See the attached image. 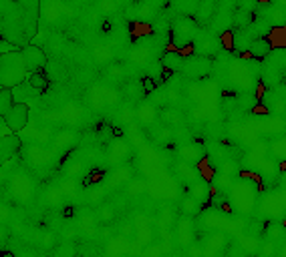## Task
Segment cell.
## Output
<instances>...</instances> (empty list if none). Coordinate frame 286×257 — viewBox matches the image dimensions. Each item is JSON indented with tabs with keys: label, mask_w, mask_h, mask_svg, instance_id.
<instances>
[{
	"label": "cell",
	"mask_w": 286,
	"mask_h": 257,
	"mask_svg": "<svg viewBox=\"0 0 286 257\" xmlns=\"http://www.w3.org/2000/svg\"><path fill=\"white\" fill-rule=\"evenodd\" d=\"M2 121L8 127V131H12V133L24 129L28 123V105L26 103H12L10 109L2 115Z\"/></svg>",
	"instance_id": "cell-5"
},
{
	"label": "cell",
	"mask_w": 286,
	"mask_h": 257,
	"mask_svg": "<svg viewBox=\"0 0 286 257\" xmlns=\"http://www.w3.org/2000/svg\"><path fill=\"white\" fill-rule=\"evenodd\" d=\"M26 83L30 85V87H34L37 91H47V87H48V78L45 76V72L43 70H32V72H26Z\"/></svg>",
	"instance_id": "cell-10"
},
{
	"label": "cell",
	"mask_w": 286,
	"mask_h": 257,
	"mask_svg": "<svg viewBox=\"0 0 286 257\" xmlns=\"http://www.w3.org/2000/svg\"><path fill=\"white\" fill-rule=\"evenodd\" d=\"M16 50H21V47H16L14 43H10L4 36H0V54H8V52H16Z\"/></svg>",
	"instance_id": "cell-13"
},
{
	"label": "cell",
	"mask_w": 286,
	"mask_h": 257,
	"mask_svg": "<svg viewBox=\"0 0 286 257\" xmlns=\"http://www.w3.org/2000/svg\"><path fill=\"white\" fill-rule=\"evenodd\" d=\"M21 58H23V65L26 72H32V70H45L47 67V54L41 47H34V45H24L21 47Z\"/></svg>",
	"instance_id": "cell-4"
},
{
	"label": "cell",
	"mask_w": 286,
	"mask_h": 257,
	"mask_svg": "<svg viewBox=\"0 0 286 257\" xmlns=\"http://www.w3.org/2000/svg\"><path fill=\"white\" fill-rule=\"evenodd\" d=\"M184 61H186V54L180 50V48H171L167 50L162 58V65L167 69V72H180L184 67Z\"/></svg>",
	"instance_id": "cell-8"
},
{
	"label": "cell",
	"mask_w": 286,
	"mask_h": 257,
	"mask_svg": "<svg viewBox=\"0 0 286 257\" xmlns=\"http://www.w3.org/2000/svg\"><path fill=\"white\" fill-rule=\"evenodd\" d=\"M145 89L147 91H153V83H149V78H145Z\"/></svg>",
	"instance_id": "cell-15"
},
{
	"label": "cell",
	"mask_w": 286,
	"mask_h": 257,
	"mask_svg": "<svg viewBox=\"0 0 286 257\" xmlns=\"http://www.w3.org/2000/svg\"><path fill=\"white\" fill-rule=\"evenodd\" d=\"M266 2H270L272 6H280V8H284L286 0H266Z\"/></svg>",
	"instance_id": "cell-14"
},
{
	"label": "cell",
	"mask_w": 286,
	"mask_h": 257,
	"mask_svg": "<svg viewBox=\"0 0 286 257\" xmlns=\"http://www.w3.org/2000/svg\"><path fill=\"white\" fill-rule=\"evenodd\" d=\"M274 48V45H272V41H270V36H260V38H254L252 41V45L248 47V50H246V54H250L252 58H264L270 50Z\"/></svg>",
	"instance_id": "cell-9"
},
{
	"label": "cell",
	"mask_w": 286,
	"mask_h": 257,
	"mask_svg": "<svg viewBox=\"0 0 286 257\" xmlns=\"http://www.w3.org/2000/svg\"><path fill=\"white\" fill-rule=\"evenodd\" d=\"M198 28H200V24L195 23V18H191L188 14L175 18V23L171 26V45H173V48L190 47Z\"/></svg>",
	"instance_id": "cell-2"
},
{
	"label": "cell",
	"mask_w": 286,
	"mask_h": 257,
	"mask_svg": "<svg viewBox=\"0 0 286 257\" xmlns=\"http://www.w3.org/2000/svg\"><path fill=\"white\" fill-rule=\"evenodd\" d=\"M212 70V61L208 56H202V54H191V56H186L184 61V67H182V72L190 78H204L208 72Z\"/></svg>",
	"instance_id": "cell-6"
},
{
	"label": "cell",
	"mask_w": 286,
	"mask_h": 257,
	"mask_svg": "<svg viewBox=\"0 0 286 257\" xmlns=\"http://www.w3.org/2000/svg\"><path fill=\"white\" fill-rule=\"evenodd\" d=\"M0 87H2V85H0Z\"/></svg>",
	"instance_id": "cell-16"
},
{
	"label": "cell",
	"mask_w": 286,
	"mask_h": 257,
	"mask_svg": "<svg viewBox=\"0 0 286 257\" xmlns=\"http://www.w3.org/2000/svg\"><path fill=\"white\" fill-rule=\"evenodd\" d=\"M21 149V139L19 135H12V133H6V135H0V165L8 159H12Z\"/></svg>",
	"instance_id": "cell-7"
},
{
	"label": "cell",
	"mask_w": 286,
	"mask_h": 257,
	"mask_svg": "<svg viewBox=\"0 0 286 257\" xmlns=\"http://www.w3.org/2000/svg\"><path fill=\"white\" fill-rule=\"evenodd\" d=\"M14 103L12 98V91L8 87H0V117L10 109V105Z\"/></svg>",
	"instance_id": "cell-11"
},
{
	"label": "cell",
	"mask_w": 286,
	"mask_h": 257,
	"mask_svg": "<svg viewBox=\"0 0 286 257\" xmlns=\"http://www.w3.org/2000/svg\"><path fill=\"white\" fill-rule=\"evenodd\" d=\"M190 47L193 48V54H202V56H208V58L226 48L222 45L218 34H214L212 30H202V28H198V32L193 34V41H191Z\"/></svg>",
	"instance_id": "cell-3"
},
{
	"label": "cell",
	"mask_w": 286,
	"mask_h": 257,
	"mask_svg": "<svg viewBox=\"0 0 286 257\" xmlns=\"http://www.w3.org/2000/svg\"><path fill=\"white\" fill-rule=\"evenodd\" d=\"M4 61L0 63V85L2 87H8L12 89L14 85L23 83L24 76H26V69L23 65V58H21V52H8V54H2Z\"/></svg>",
	"instance_id": "cell-1"
},
{
	"label": "cell",
	"mask_w": 286,
	"mask_h": 257,
	"mask_svg": "<svg viewBox=\"0 0 286 257\" xmlns=\"http://www.w3.org/2000/svg\"><path fill=\"white\" fill-rule=\"evenodd\" d=\"M191 191H193V193H191V197H193L198 203H200V201L204 203V201H208V199H210V187H208V183H204V181H202V183H195Z\"/></svg>",
	"instance_id": "cell-12"
}]
</instances>
